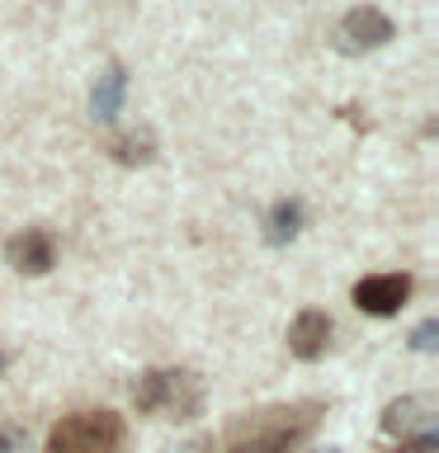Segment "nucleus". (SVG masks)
<instances>
[{
	"instance_id": "f257e3e1",
	"label": "nucleus",
	"mask_w": 439,
	"mask_h": 453,
	"mask_svg": "<svg viewBox=\"0 0 439 453\" xmlns=\"http://www.w3.org/2000/svg\"><path fill=\"white\" fill-rule=\"evenodd\" d=\"M317 425V406H293V411H265V420L236 430L227 453H293V444Z\"/></svg>"
},
{
	"instance_id": "f03ea898",
	"label": "nucleus",
	"mask_w": 439,
	"mask_h": 453,
	"mask_svg": "<svg viewBox=\"0 0 439 453\" xmlns=\"http://www.w3.org/2000/svg\"><path fill=\"white\" fill-rule=\"evenodd\" d=\"M123 420L113 411H81L48 434V453H119Z\"/></svg>"
},
{
	"instance_id": "7ed1b4c3",
	"label": "nucleus",
	"mask_w": 439,
	"mask_h": 453,
	"mask_svg": "<svg viewBox=\"0 0 439 453\" xmlns=\"http://www.w3.org/2000/svg\"><path fill=\"white\" fill-rule=\"evenodd\" d=\"M406 297H411L406 274H368L354 283V307L368 311V317H392V311H402Z\"/></svg>"
},
{
	"instance_id": "20e7f679",
	"label": "nucleus",
	"mask_w": 439,
	"mask_h": 453,
	"mask_svg": "<svg viewBox=\"0 0 439 453\" xmlns=\"http://www.w3.org/2000/svg\"><path fill=\"white\" fill-rule=\"evenodd\" d=\"M392 38V19L382 14L378 5H359L340 19V48L345 52H368V48H382Z\"/></svg>"
},
{
	"instance_id": "39448f33",
	"label": "nucleus",
	"mask_w": 439,
	"mask_h": 453,
	"mask_svg": "<svg viewBox=\"0 0 439 453\" xmlns=\"http://www.w3.org/2000/svg\"><path fill=\"white\" fill-rule=\"evenodd\" d=\"M326 345H331V317L317 307L297 311L293 326H289V349L297 354V359H321Z\"/></svg>"
},
{
	"instance_id": "423d86ee",
	"label": "nucleus",
	"mask_w": 439,
	"mask_h": 453,
	"mask_svg": "<svg viewBox=\"0 0 439 453\" xmlns=\"http://www.w3.org/2000/svg\"><path fill=\"white\" fill-rule=\"evenodd\" d=\"M198 411H204V382H198V373H189V368H175V373H166L161 416H170V420H194Z\"/></svg>"
},
{
	"instance_id": "0eeeda50",
	"label": "nucleus",
	"mask_w": 439,
	"mask_h": 453,
	"mask_svg": "<svg viewBox=\"0 0 439 453\" xmlns=\"http://www.w3.org/2000/svg\"><path fill=\"white\" fill-rule=\"evenodd\" d=\"M123 95H127V71L123 66H104L90 85V113L95 123H113L123 113Z\"/></svg>"
},
{
	"instance_id": "6e6552de",
	"label": "nucleus",
	"mask_w": 439,
	"mask_h": 453,
	"mask_svg": "<svg viewBox=\"0 0 439 453\" xmlns=\"http://www.w3.org/2000/svg\"><path fill=\"white\" fill-rule=\"evenodd\" d=\"M10 265L19 274H48L52 269V236L48 232H24L10 241Z\"/></svg>"
},
{
	"instance_id": "1a4fd4ad",
	"label": "nucleus",
	"mask_w": 439,
	"mask_h": 453,
	"mask_svg": "<svg viewBox=\"0 0 439 453\" xmlns=\"http://www.w3.org/2000/svg\"><path fill=\"white\" fill-rule=\"evenodd\" d=\"M109 156L119 165H147L156 156V142H151V133H123L109 142Z\"/></svg>"
},
{
	"instance_id": "9d476101",
	"label": "nucleus",
	"mask_w": 439,
	"mask_h": 453,
	"mask_svg": "<svg viewBox=\"0 0 439 453\" xmlns=\"http://www.w3.org/2000/svg\"><path fill=\"white\" fill-rule=\"evenodd\" d=\"M297 232H303V203L283 198V203H274V212H269V241L283 246V241H293Z\"/></svg>"
},
{
	"instance_id": "9b49d317",
	"label": "nucleus",
	"mask_w": 439,
	"mask_h": 453,
	"mask_svg": "<svg viewBox=\"0 0 439 453\" xmlns=\"http://www.w3.org/2000/svg\"><path fill=\"white\" fill-rule=\"evenodd\" d=\"M133 402H137V411H147V416H161V402H166V373L161 368H151V373L137 378Z\"/></svg>"
},
{
	"instance_id": "f8f14e48",
	"label": "nucleus",
	"mask_w": 439,
	"mask_h": 453,
	"mask_svg": "<svg viewBox=\"0 0 439 453\" xmlns=\"http://www.w3.org/2000/svg\"><path fill=\"white\" fill-rule=\"evenodd\" d=\"M420 420V402L416 396H402V402H392L388 411H382V430L388 434H411Z\"/></svg>"
},
{
	"instance_id": "ddd939ff",
	"label": "nucleus",
	"mask_w": 439,
	"mask_h": 453,
	"mask_svg": "<svg viewBox=\"0 0 439 453\" xmlns=\"http://www.w3.org/2000/svg\"><path fill=\"white\" fill-rule=\"evenodd\" d=\"M411 349L435 354V349H439V321H420L416 331H411Z\"/></svg>"
},
{
	"instance_id": "4468645a",
	"label": "nucleus",
	"mask_w": 439,
	"mask_h": 453,
	"mask_svg": "<svg viewBox=\"0 0 439 453\" xmlns=\"http://www.w3.org/2000/svg\"><path fill=\"white\" fill-rule=\"evenodd\" d=\"M24 430H0V453H24Z\"/></svg>"
},
{
	"instance_id": "2eb2a0df",
	"label": "nucleus",
	"mask_w": 439,
	"mask_h": 453,
	"mask_svg": "<svg viewBox=\"0 0 439 453\" xmlns=\"http://www.w3.org/2000/svg\"><path fill=\"white\" fill-rule=\"evenodd\" d=\"M402 453H439V439L435 434H420V439H411Z\"/></svg>"
},
{
	"instance_id": "dca6fc26",
	"label": "nucleus",
	"mask_w": 439,
	"mask_h": 453,
	"mask_svg": "<svg viewBox=\"0 0 439 453\" xmlns=\"http://www.w3.org/2000/svg\"><path fill=\"white\" fill-rule=\"evenodd\" d=\"M0 373H5V354H0Z\"/></svg>"
},
{
	"instance_id": "f3484780",
	"label": "nucleus",
	"mask_w": 439,
	"mask_h": 453,
	"mask_svg": "<svg viewBox=\"0 0 439 453\" xmlns=\"http://www.w3.org/2000/svg\"><path fill=\"white\" fill-rule=\"evenodd\" d=\"M326 453H335V449H326Z\"/></svg>"
}]
</instances>
